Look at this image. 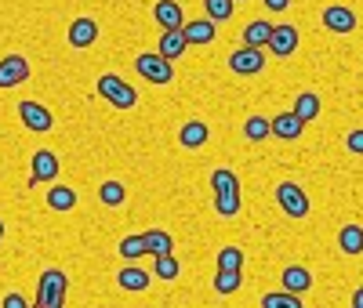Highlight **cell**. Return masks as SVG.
<instances>
[{
	"mask_svg": "<svg viewBox=\"0 0 363 308\" xmlns=\"http://www.w3.org/2000/svg\"><path fill=\"white\" fill-rule=\"evenodd\" d=\"M66 290H69L66 272L44 268V275H40V290H37V308H62V304H66Z\"/></svg>",
	"mask_w": 363,
	"mask_h": 308,
	"instance_id": "cell-1",
	"label": "cell"
},
{
	"mask_svg": "<svg viewBox=\"0 0 363 308\" xmlns=\"http://www.w3.org/2000/svg\"><path fill=\"white\" fill-rule=\"evenodd\" d=\"M95 91H99V95H102L109 105H116V109H135V102H138V91H135L131 84H124L120 76H113V73L99 76Z\"/></svg>",
	"mask_w": 363,
	"mask_h": 308,
	"instance_id": "cell-2",
	"label": "cell"
},
{
	"mask_svg": "<svg viewBox=\"0 0 363 308\" xmlns=\"http://www.w3.org/2000/svg\"><path fill=\"white\" fill-rule=\"evenodd\" d=\"M135 69H138L149 84H171V80H174V66H171V58H164L160 51H157V55H153V51L138 55V58H135Z\"/></svg>",
	"mask_w": 363,
	"mask_h": 308,
	"instance_id": "cell-3",
	"label": "cell"
},
{
	"mask_svg": "<svg viewBox=\"0 0 363 308\" xmlns=\"http://www.w3.org/2000/svg\"><path fill=\"white\" fill-rule=\"evenodd\" d=\"M277 203L284 207V214H291V218H306L309 214V196H306V189H298L294 181H284L277 189Z\"/></svg>",
	"mask_w": 363,
	"mask_h": 308,
	"instance_id": "cell-4",
	"label": "cell"
},
{
	"mask_svg": "<svg viewBox=\"0 0 363 308\" xmlns=\"http://www.w3.org/2000/svg\"><path fill=\"white\" fill-rule=\"evenodd\" d=\"M229 66H233V73H240V76H255V73L265 69V55H262V47H247V44H244V47L233 51Z\"/></svg>",
	"mask_w": 363,
	"mask_h": 308,
	"instance_id": "cell-5",
	"label": "cell"
},
{
	"mask_svg": "<svg viewBox=\"0 0 363 308\" xmlns=\"http://www.w3.org/2000/svg\"><path fill=\"white\" fill-rule=\"evenodd\" d=\"M18 116H22V123H26L29 131H51V127H55L51 109L40 105V102H22V105H18Z\"/></svg>",
	"mask_w": 363,
	"mask_h": 308,
	"instance_id": "cell-6",
	"label": "cell"
},
{
	"mask_svg": "<svg viewBox=\"0 0 363 308\" xmlns=\"http://www.w3.org/2000/svg\"><path fill=\"white\" fill-rule=\"evenodd\" d=\"M22 80H29V62L22 55H8L4 62H0V91L18 87Z\"/></svg>",
	"mask_w": 363,
	"mask_h": 308,
	"instance_id": "cell-7",
	"label": "cell"
},
{
	"mask_svg": "<svg viewBox=\"0 0 363 308\" xmlns=\"http://www.w3.org/2000/svg\"><path fill=\"white\" fill-rule=\"evenodd\" d=\"M323 25L330 29V33H352L356 29V11L345 8V4H330L323 11Z\"/></svg>",
	"mask_w": 363,
	"mask_h": 308,
	"instance_id": "cell-8",
	"label": "cell"
},
{
	"mask_svg": "<svg viewBox=\"0 0 363 308\" xmlns=\"http://www.w3.org/2000/svg\"><path fill=\"white\" fill-rule=\"evenodd\" d=\"M301 131H306V120H301L294 109H291V113H280V116H272V135H277V138L294 142V138H301Z\"/></svg>",
	"mask_w": 363,
	"mask_h": 308,
	"instance_id": "cell-9",
	"label": "cell"
},
{
	"mask_svg": "<svg viewBox=\"0 0 363 308\" xmlns=\"http://www.w3.org/2000/svg\"><path fill=\"white\" fill-rule=\"evenodd\" d=\"M298 47V29L294 25H272V37H269V51L287 58Z\"/></svg>",
	"mask_w": 363,
	"mask_h": 308,
	"instance_id": "cell-10",
	"label": "cell"
},
{
	"mask_svg": "<svg viewBox=\"0 0 363 308\" xmlns=\"http://www.w3.org/2000/svg\"><path fill=\"white\" fill-rule=\"evenodd\" d=\"M207 138H211V127L203 120H186V123H182V131H178L182 149H200V145H207Z\"/></svg>",
	"mask_w": 363,
	"mask_h": 308,
	"instance_id": "cell-11",
	"label": "cell"
},
{
	"mask_svg": "<svg viewBox=\"0 0 363 308\" xmlns=\"http://www.w3.org/2000/svg\"><path fill=\"white\" fill-rule=\"evenodd\" d=\"M58 178V156L51 149H37V156H33V178L29 181H55Z\"/></svg>",
	"mask_w": 363,
	"mask_h": 308,
	"instance_id": "cell-12",
	"label": "cell"
},
{
	"mask_svg": "<svg viewBox=\"0 0 363 308\" xmlns=\"http://www.w3.org/2000/svg\"><path fill=\"white\" fill-rule=\"evenodd\" d=\"M218 22H211V18H196V22H186L182 25V37H186L189 44H211L218 37Z\"/></svg>",
	"mask_w": 363,
	"mask_h": 308,
	"instance_id": "cell-13",
	"label": "cell"
},
{
	"mask_svg": "<svg viewBox=\"0 0 363 308\" xmlns=\"http://www.w3.org/2000/svg\"><path fill=\"white\" fill-rule=\"evenodd\" d=\"M95 40H99L95 18H77V22L69 25V44H73V47H91Z\"/></svg>",
	"mask_w": 363,
	"mask_h": 308,
	"instance_id": "cell-14",
	"label": "cell"
},
{
	"mask_svg": "<svg viewBox=\"0 0 363 308\" xmlns=\"http://www.w3.org/2000/svg\"><path fill=\"white\" fill-rule=\"evenodd\" d=\"M153 18L164 29H182V4H178V0H157V4H153Z\"/></svg>",
	"mask_w": 363,
	"mask_h": 308,
	"instance_id": "cell-15",
	"label": "cell"
},
{
	"mask_svg": "<svg viewBox=\"0 0 363 308\" xmlns=\"http://www.w3.org/2000/svg\"><path fill=\"white\" fill-rule=\"evenodd\" d=\"M186 47H189V40L186 37H182V29H164V33H160V55L164 58H182V55H186Z\"/></svg>",
	"mask_w": 363,
	"mask_h": 308,
	"instance_id": "cell-16",
	"label": "cell"
},
{
	"mask_svg": "<svg viewBox=\"0 0 363 308\" xmlns=\"http://www.w3.org/2000/svg\"><path fill=\"white\" fill-rule=\"evenodd\" d=\"M116 283L124 287V290H131V294H142L149 287V272H142L138 265H124V268H120V275H116Z\"/></svg>",
	"mask_w": 363,
	"mask_h": 308,
	"instance_id": "cell-17",
	"label": "cell"
},
{
	"mask_svg": "<svg viewBox=\"0 0 363 308\" xmlns=\"http://www.w3.org/2000/svg\"><path fill=\"white\" fill-rule=\"evenodd\" d=\"M309 287H313V275H309V268H301V265L284 268V290H291V294H306Z\"/></svg>",
	"mask_w": 363,
	"mask_h": 308,
	"instance_id": "cell-18",
	"label": "cell"
},
{
	"mask_svg": "<svg viewBox=\"0 0 363 308\" xmlns=\"http://www.w3.org/2000/svg\"><path fill=\"white\" fill-rule=\"evenodd\" d=\"M48 207H51V210H73V207H77V193L66 189V185H51Z\"/></svg>",
	"mask_w": 363,
	"mask_h": 308,
	"instance_id": "cell-19",
	"label": "cell"
},
{
	"mask_svg": "<svg viewBox=\"0 0 363 308\" xmlns=\"http://www.w3.org/2000/svg\"><path fill=\"white\" fill-rule=\"evenodd\" d=\"M338 243H342V251L345 254H363V229L359 225H345L342 232H338Z\"/></svg>",
	"mask_w": 363,
	"mask_h": 308,
	"instance_id": "cell-20",
	"label": "cell"
},
{
	"mask_svg": "<svg viewBox=\"0 0 363 308\" xmlns=\"http://www.w3.org/2000/svg\"><path fill=\"white\" fill-rule=\"evenodd\" d=\"M269 37H272V25L269 22H251L244 29V44L247 47H269Z\"/></svg>",
	"mask_w": 363,
	"mask_h": 308,
	"instance_id": "cell-21",
	"label": "cell"
},
{
	"mask_svg": "<svg viewBox=\"0 0 363 308\" xmlns=\"http://www.w3.org/2000/svg\"><path fill=\"white\" fill-rule=\"evenodd\" d=\"M240 283H244L240 268H218V275H215V290H218V294H236Z\"/></svg>",
	"mask_w": 363,
	"mask_h": 308,
	"instance_id": "cell-22",
	"label": "cell"
},
{
	"mask_svg": "<svg viewBox=\"0 0 363 308\" xmlns=\"http://www.w3.org/2000/svg\"><path fill=\"white\" fill-rule=\"evenodd\" d=\"M294 113L301 116V120H316L320 116V98L313 95V91H301V95H298V102H294Z\"/></svg>",
	"mask_w": 363,
	"mask_h": 308,
	"instance_id": "cell-23",
	"label": "cell"
},
{
	"mask_svg": "<svg viewBox=\"0 0 363 308\" xmlns=\"http://www.w3.org/2000/svg\"><path fill=\"white\" fill-rule=\"evenodd\" d=\"M145 246H149V254H171L174 251V239L167 236V232H160V229H153V232H145Z\"/></svg>",
	"mask_w": 363,
	"mask_h": 308,
	"instance_id": "cell-24",
	"label": "cell"
},
{
	"mask_svg": "<svg viewBox=\"0 0 363 308\" xmlns=\"http://www.w3.org/2000/svg\"><path fill=\"white\" fill-rule=\"evenodd\" d=\"M142 254H149V246H145V232H142V236H124V239H120V258L135 261V258H142Z\"/></svg>",
	"mask_w": 363,
	"mask_h": 308,
	"instance_id": "cell-25",
	"label": "cell"
},
{
	"mask_svg": "<svg viewBox=\"0 0 363 308\" xmlns=\"http://www.w3.org/2000/svg\"><path fill=\"white\" fill-rule=\"evenodd\" d=\"M153 272L160 275V280H178L182 265L174 261V251H171V254H157V258H153Z\"/></svg>",
	"mask_w": 363,
	"mask_h": 308,
	"instance_id": "cell-26",
	"label": "cell"
},
{
	"mask_svg": "<svg viewBox=\"0 0 363 308\" xmlns=\"http://www.w3.org/2000/svg\"><path fill=\"white\" fill-rule=\"evenodd\" d=\"M203 11H207L211 22H225V18H233L236 4L233 0H203Z\"/></svg>",
	"mask_w": 363,
	"mask_h": 308,
	"instance_id": "cell-27",
	"label": "cell"
},
{
	"mask_svg": "<svg viewBox=\"0 0 363 308\" xmlns=\"http://www.w3.org/2000/svg\"><path fill=\"white\" fill-rule=\"evenodd\" d=\"M262 308H301V294H291V290L265 294L262 297Z\"/></svg>",
	"mask_w": 363,
	"mask_h": 308,
	"instance_id": "cell-28",
	"label": "cell"
},
{
	"mask_svg": "<svg viewBox=\"0 0 363 308\" xmlns=\"http://www.w3.org/2000/svg\"><path fill=\"white\" fill-rule=\"evenodd\" d=\"M244 135H247L251 142H265V138L272 135V120H265V116H251V120L244 123Z\"/></svg>",
	"mask_w": 363,
	"mask_h": 308,
	"instance_id": "cell-29",
	"label": "cell"
},
{
	"mask_svg": "<svg viewBox=\"0 0 363 308\" xmlns=\"http://www.w3.org/2000/svg\"><path fill=\"white\" fill-rule=\"evenodd\" d=\"M99 196H102L106 207H124V200H128V193H124V185H120V181H106L99 189Z\"/></svg>",
	"mask_w": 363,
	"mask_h": 308,
	"instance_id": "cell-30",
	"label": "cell"
},
{
	"mask_svg": "<svg viewBox=\"0 0 363 308\" xmlns=\"http://www.w3.org/2000/svg\"><path fill=\"white\" fill-rule=\"evenodd\" d=\"M211 185H215V193H240V181H236V174L233 171H215L211 174Z\"/></svg>",
	"mask_w": 363,
	"mask_h": 308,
	"instance_id": "cell-31",
	"label": "cell"
},
{
	"mask_svg": "<svg viewBox=\"0 0 363 308\" xmlns=\"http://www.w3.org/2000/svg\"><path fill=\"white\" fill-rule=\"evenodd\" d=\"M215 207H218L222 218H233L240 210V193H215Z\"/></svg>",
	"mask_w": 363,
	"mask_h": 308,
	"instance_id": "cell-32",
	"label": "cell"
},
{
	"mask_svg": "<svg viewBox=\"0 0 363 308\" xmlns=\"http://www.w3.org/2000/svg\"><path fill=\"white\" fill-rule=\"evenodd\" d=\"M240 265H244V251L240 246H225L218 254V268H240Z\"/></svg>",
	"mask_w": 363,
	"mask_h": 308,
	"instance_id": "cell-33",
	"label": "cell"
},
{
	"mask_svg": "<svg viewBox=\"0 0 363 308\" xmlns=\"http://www.w3.org/2000/svg\"><path fill=\"white\" fill-rule=\"evenodd\" d=\"M345 145H349L352 152H359V156H363V131H352V135L345 138Z\"/></svg>",
	"mask_w": 363,
	"mask_h": 308,
	"instance_id": "cell-34",
	"label": "cell"
},
{
	"mask_svg": "<svg viewBox=\"0 0 363 308\" xmlns=\"http://www.w3.org/2000/svg\"><path fill=\"white\" fill-rule=\"evenodd\" d=\"M0 304H4V308H26V297H22V294H8Z\"/></svg>",
	"mask_w": 363,
	"mask_h": 308,
	"instance_id": "cell-35",
	"label": "cell"
},
{
	"mask_svg": "<svg viewBox=\"0 0 363 308\" xmlns=\"http://www.w3.org/2000/svg\"><path fill=\"white\" fill-rule=\"evenodd\" d=\"M262 4H265L269 11H287V8H291V0H262Z\"/></svg>",
	"mask_w": 363,
	"mask_h": 308,
	"instance_id": "cell-36",
	"label": "cell"
},
{
	"mask_svg": "<svg viewBox=\"0 0 363 308\" xmlns=\"http://www.w3.org/2000/svg\"><path fill=\"white\" fill-rule=\"evenodd\" d=\"M352 308H363V287H359V290L352 294Z\"/></svg>",
	"mask_w": 363,
	"mask_h": 308,
	"instance_id": "cell-37",
	"label": "cell"
},
{
	"mask_svg": "<svg viewBox=\"0 0 363 308\" xmlns=\"http://www.w3.org/2000/svg\"><path fill=\"white\" fill-rule=\"evenodd\" d=\"M0 239H4V222H0Z\"/></svg>",
	"mask_w": 363,
	"mask_h": 308,
	"instance_id": "cell-38",
	"label": "cell"
},
{
	"mask_svg": "<svg viewBox=\"0 0 363 308\" xmlns=\"http://www.w3.org/2000/svg\"><path fill=\"white\" fill-rule=\"evenodd\" d=\"M233 4H244V0H233Z\"/></svg>",
	"mask_w": 363,
	"mask_h": 308,
	"instance_id": "cell-39",
	"label": "cell"
}]
</instances>
